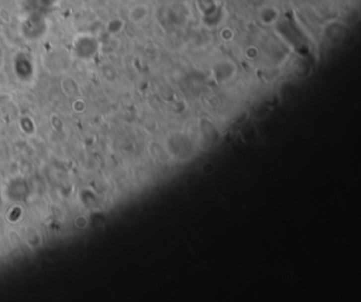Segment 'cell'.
I'll list each match as a JSON object with an SVG mask.
<instances>
[{
	"mask_svg": "<svg viewBox=\"0 0 361 302\" xmlns=\"http://www.w3.org/2000/svg\"><path fill=\"white\" fill-rule=\"evenodd\" d=\"M280 18V10L275 6H264L258 11V21L264 26H274Z\"/></svg>",
	"mask_w": 361,
	"mask_h": 302,
	"instance_id": "1",
	"label": "cell"
},
{
	"mask_svg": "<svg viewBox=\"0 0 361 302\" xmlns=\"http://www.w3.org/2000/svg\"><path fill=\"white\" fill-rule=\"evenodd\" d=\"M150 14V9L147 4H136L133 6L132 9L129 10V20L132 21L133 24H141L144 23Z\"/></svg>",
	"mask_w": 361,
	"mask_h": 302,
	"instance_id": "2",
	"label": "cell"
},
{
	"mask_svg": "<svg viewBox=\"0 0 361 302\" xmlns=\"http://www.w3.org/2000/svg\"><path fill=\"white\" fill-rule=\"evenodd\" d=\"M124 28V21L122 18H112L107 24H106V31L110 35H117L122 33Z\"/></svg>",
	"mask_w": 361,
	"mask_h": 302,
	"instance_id": "3",
	"label": "cell"
},
{
	"mask_svg": "<svg viewBox=\"0 0 361 302\" xmlns=\"http://www.w3.org/2000/svg\"><path fill=\"white\" fill-rule=\"evenodd\" d=\"M220 38L223 41L229 43V41H231V40L234 38V31H233L231 28H229V27H224V28H221Z\"/></svg>",
	"mask_w": 361,
	"mask_h": 302,
	"instance_id": "4",
	"label": "cell"
},
{
	"mask_svg": "<svg viewBox=\"0 0 361 302\" xmlns=\"http://www.w3.org/2000/svg\"><path fill=\"white\" fill-rule=\"evenodd\" d=\"M258 48H257L256 45H250V47H247L246 48V57L248 60H256L257 57H258Z\"/></svg>",
	"mask_w": 361,
	"mask_h": 302,
	"instance_id": "5",
	"label": "cell"
}]
</instances>
